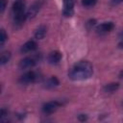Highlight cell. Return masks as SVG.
<instances>
[{
  "mask_svg": "<svg viewBox=\"0 0 123 123\" xmlns=\"http://www.w3.org/2000/svg\"><path fill=\"white\" fill-rule=\"evenodd\" d=\"M93 74V66L87 61H81L75 63L68 71L69 79L73 81H84L89 79Z\"/></svg>",
  "mask_w": 123,
  "mask_h": 123,
  "instance_id": "obj_1",
  "label": "cell"
},
{
  "mask_svg": "<svg viewBox=\"0 0 123 123\" xmlns=\"http://www.w3.org/2000/svg\"><path fill=\"white\" fill-rule=\"evenodd\" d=\"M39 61H40V55L29 56V57H26V58L22 59L19 62L18 67L21 70H23V69H30V68H33Z\"/></svg>",
  "mask_w": 123,
  "mask_h": 123,
  "instance_id": "obj_2",
  "label": "cell"
},
{
  "mask_svg": "<svg viewBox=\"0 0 123 123\" xmlns=\"http://www.w3.org/2000/svg\"><path fill=\"white\" fill-rule=\"evenodd\" d=\"M37 79H38L37 73L34 70H29V71L25 72L23 75L20 76L18 82L21 85H30V84L35 83Z\"/></svg>",
  "mask_w": 123,
  "mask_h": 123,
  "instance_id": "obj_3",
  "label": "cell"
},
{
  "mask_svg": "<svg viewBox=\"0 0 123 123\" xmlns=\"http://www.w3.org/2000/svg\"><path fill=\"white\" fill-rule=\"evenodd\" d=\"M43 4H44V0H36L27 10V18L32 19L36 17V15L38 13L40 9L42 8Z\"/></svg>",
  "mask_w": 123,
  "mask_h": 123,
  "instance_id": "obj_4",
  "label": "cell"
},
{
  "mask_svg": "<svg viewBox=\"0 0 123 123\" xmlns=\"http://www.w3.org/2000/svg\"><path fill=\"white\" fill-rule=\"evenodd\" d=\"M61 106H62V103L60 101L53 100V101H49V102H46L45 104H43L41 111L45 114H51V113L55 112Z\"/></svg>",
  "mask_w": 123,
  "mask_h": 123,
  "instance_id": "obj_5",
  "label": "cell"
},
{
  "mask_svg": "<svg viewBox=\"0 0 123 123\" xmlns=\"http://www.w3.org/2000/svg\"><path fill=\"white\" fill-rule=\"evenodd\" d=\"M113 28H114V23L113 22H111V21H106V22H103V23L99 24L96 27L95 31L99 35H105V34H108L111 31H112Z\"/></svg>",
  "mask_w": 123,
  "mask_h": 123,
  "instance_id": "obj_6",
  "label": "cell"
},
{
  "mask_svg": "<svg viewBox=\"0 0 123 123\" xmlns=\"http://www.w3.org/2000/svg\"><path fill=\"white\" fill-rule=\"evenodd\" d=\"M12 15L13 26L15 28H20L27 19V11L22 12H18V13H14V14H12Z\"/></svg>",
  "mask_w": 123,
  "mask_h": 123,
  "instance_id": "obj_7",
  "label": "cell"
},
{
  "mask_svg": "<svg viewBox=\"0 0 123 123\" xmlns=\"http://www.w3.org/2000/svg\"><path fill=\"white\" fill-rule=\"evenodd\" d=\"M37 48V41L34 40V39H31V40H28L24 44L21 45V47H20V53H22V54L31 53V52H34Z\"/></svg>",
  "mask_w": 123,
  "mask_h": 123,
  "instance_id": "obj_8",
  "label": "cell"
},
{
  "mask_svg": "<svg viewBox=\"0 0 123 123\" xmlns=\"http://www.w3.org/2000/svg\"><path fill=\"white\" fill-rule=\"evenodd\" d=\"M74 3L75 0H63V11L62 13L64 16H72L74 13Z\"/></svg>",
  "mask_w": 123,
  "mask_h": 123,
  "instance_id": "obj_9",
  "label": "cell"
},
{
  "mask_svg": "<svg viewBox=\"0 0 123 123\" xmlns=\"http://www.w3.org/2000/svg\"><path fill=\"white\" fill-rule=\"evenodd\" d=\"M62 53L60 51L55 50V51H52V52L49 53L47 59H48L49 63H51V64H58L62 61Z\"/></svg>",
  "mask_w": 123,
  "mask_h": 123,
  "instance_id": "obj_10",
  "label": "cell"
},
{
  "mask_svg": "<svg viewBox=\"0 0 123 123\" xmlns=\"http://www.w3.org/2000/svg\"><path fill=\"white\" fill-rule=\"evenodd\" d=\"M25 2L23 0H15L12 6V14L25 12Z\"/></svg>",
  "mask_w": 123,
  "mask_h": 123,
  "instance_id": "obj_11",
  "label": "cell"
},
{
  "mask_svg": "<svg viewBox=\"0 0 123 123\" xmlns=\"http://www.w3.org/2000/svg\"><path fill=\"white\" fill-rule=\"evenodd\" d=\"M60 85V81L56 76H51L50 78H48L45 82H44V87L51 89V88H55Z\"/></svg>",
  "mask_w": 123,
  "mask_h": 123,
  "instance_id": "obj_12",
  "label": "cell"
},
{
  "mask_svg": "<svg viewBox=\"0 0 123 123\" xmlns=\"http://www.w3.org/2000/svg\"><path fill=\"white\" fill-rule=\"evenodd\" d=\"M47 34V27L45 25L38 26L35 31V37L37 39H42Z\"/></svg>",
  "mask_w": 123,
  "mask_h": 123,
  "instance_id": "obj_13",
  "label": "cell"
},
{
  "mask_svg": "<svg viewBox=\"0 0 123 123\" xmlns=\"http://www.w3.org/2000/svg\"><path fill=\"white\" fill-rule=\"evenodd\" d=\"M119 88V84L118 83H110L104 86L103 90L107 93H112L114 91H116Z\"/></svg>",
  "mask_w": 123,
  "mask_h": 123,
  "instance_id": "obj_14",
  "label": "cell"
},
{
  "mask_svg": "<svg viewBox=\"0 0 123 123\" xmlns=\"http://www.w3.org/2000/svg\"><path fill=\"white\" fill-rule=\"evenodd\" d=\"M11 57H12V54H11L10 51L2 52L1 57H0V63H1V65H5L6 63H8L9 61L11 60Z\"/></svg>",
  "mask_w": 123,
  "mask_h": 123,
  "instance_id": "obj_15",
  "label": "cell"
},
{
  "mask_svg": "<svg viewBox=\"0 0 123 123\" xmlns=\"http://www.w3.org/2000/svg\"><path fill=\"white\" fill-rule=\"evenodd\" d=\"M97 3V0H82V5L86 8H91L95 6Z\"/></svg>",
  "mask_w": 123,
  "mask_h": 123,
  "instance_id": "obj_16",
  "label": "cell"
},
{
  "mask_svg": "<svg viewBox=\"0 0 123 123\" xmlns=\"http://www.w3.org/2000/svg\"><path fill=\"white\" fill-rule=\"evenodd\" d=\"M7 39H8V36L5 32V30L1 29V32H0V46H3Z\"/></svg>",
  "mask_w": 123,
  "mask_h": 123,
  "instance_id": "obj_17",
  "label": "cell"
},
{
  "mask_svg": "<svg viewBox=\"0 0 123 123\" xmlns=\"http://www.w3.org/2000/svg\"><path fill=\"white\" fill-rule=\"evenodd\" d=\"M7 6V1L6 0H1V12H4L5 9Z\"/></svg>",
  "mask_w": 123,
  "mask_h": 123,
  "instance_id": "obj_18",
  "label": "cell"
},
{
  "mask_svg": "<svg viewBox=\"0 0 123 123\" xmlns=\"http://www.w3.org/2000/svg\"><path fill=\"white\" fill-rule=\"evenodd\" d=\"M78 119H79L80 121H85V120H86V119H87V116H86V114H79Z\"/></svg>",
  "mask_w": 123,
  "mask_h": 123,
  "instance_id": "obj_19",
  "label": "cell"
},
{
  "mask_svg": "<svg viewBox=\"0 0 123 123\" xmlns=\"http://www.w3.org/2000/svg\"><path fill=\"white\" fill-rule=\"evenodd\" d=\"M123 0H111V4L112 5H118L120 3H122Z\"/></svg>",
  "mask_w": 123,
  "mask_h": 123,
  "instance_id": "obj_20",
  "label": "cell"
},
{
  "mask_svg": "<svg viewBox=\"0 0 123 123\" xmlns=\"http://www.w3.org/2000/svg\"><path fill=\"white\" fill-rule=\"evenodd\" d=\"M118 47H119L120 49H123V40H120V41H119V43H118Z\"/></svg>",
  "mask_w": 123,
  "mask_h": 123,
  "instance_id": "obj_21",
  "label": "cell"
},
{
  "mask_svg": "<svg viewBox=\"0 0 123 123\" xmlns=\"http://www.w3.org/2000/svg\"><path fill=\"white\" fill-rule=\"evenodd\" d=\"M119 38H120V40H123V31L120 32V34H119Z\"/></svg>",
  "mask_w": 123,
  "mask_h": 123,
  "instance_id": "obj_22",
  "label": "cell"
},
{
  "mask_svg": "<svg viewBox=\"0 0 123 123\" xmlns=\"http://www.w3.org/2000/svg\"><path fill=\"white\" fill-rule=\"evenodd\" d=\"M120 77H121V78H122V79H123V71H122V72H121V75H120Z\"/></svg>",
  "mask_w": 123,
  "mask_h": 123,
  "instance_id": "obj_23",
  "label": "cell"
},
{
  "mask_svg": "<svg viewBox=\"0 0 123 123\" xmlns=\"http://www.w3.org/2000/svg\"><path fill=\"white\" fill-rule=\"evenodd\" d=\"M122 105H123V102H122Z\"/></svg>",
  "mask_w": 123,
  "mask_h": 123,
  "instance_id": "obj_24",
  "label": "cell"
}]
</instances>
